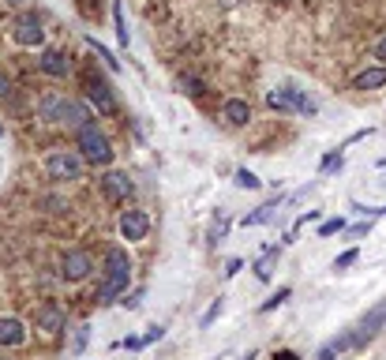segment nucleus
Segmentation results:
<instances>
[{
    "label": "nucleus",
    "instance_id": "a878e982",
    "mask_svg": "<svg viewBox=\"0 0 386 360\" xmlns=\"http://www.w3.org/2000/svg\"><path fill=\"white\" fill-rule=\"evenodd\" d=\"M296 113H304V117H315V113H319V106H315V101H311L304 91H296Z\"/></svg>",
    "mask_w": 386,
    "mask_h": 360
},
{
    "label": "nucleus",
    "instance_id": "cd10ccee",
    "mask_svg": "<svg viewBox=\"0 0 386 360\" xmlns=\"http://www.w3.org/2000/svg\"><path fill=\"white\" fill-rule=\"evenodd\" d=\"M180 91L191 94V98H199V94H203V83H199L195 75H184V79H180Z\"/></svg>",
    "mask_w": 386,
    "mask_h": 360
},
{
    "label": "nucleus",
    "instance_id": "20e7f679",
    "mask_svg": "<svg viewBox=\"0 0 386 360\" xmlns=\"http://www.w3.org/2000/svg\"><path fill=\"white\" fill-rule=\"evenodd\" d=\"M83 154H75V150H53L49 158H45V169H49L53 180H79L83 177Z\"/></svg>",
    "mask_w": 386,
    "mask_h": 360
},
{
    "label": "nucleus",
    "instance_id": "f03ea898",
    "mask_svg": "<svg viewBox=\"0 0 386 360\" xmlns=\"http://www.w3.org/2000/svg\"><path fill=\"white\" fill-rule=\"evenodd\" d=\"M38 113L45 120H56V124H68V128H86L91 124V113H86L83 101L75 98H56V94H45L38 101Z\"/></svg>",
    "mask_w": 386,
    "mask_h": 360
},
{
    "label": "nucleus",
    "instance_id": "6ab92c4d",
    "mask_svg": "<svg viewBox=\"0 0 386 360\" xmlns=\"http://www.w3.org/2000/svg\"><path fill=\"white\" fill-rule=\"evenodd\" d=\"M278 248H270V252H263V259L255 263V278H259V282H270V278H274V263H278Z\"/></svg>",
    "mask_w": 386,
    "mask_h": 360
},
{
    "label": "nucleus",
    "instance_id": "9d476101",
    "mask_svg": "<svg viewBox=\"0 0 386 360\" xmlns=\"http://www.w3.org/2000/svg\"><path fill=\"white\" fill-rule=\"evenodd\" d=\"M34 323H38V331L60 334L64 326H68V315H64V308H56V304H42V308L34 311Z\"/></svg>",
    "mask_w": 386,
    "mask_h": 360
},
{
    "label": "nucleus",
    "instance_id": "f704fd0d",
    "mask_svg": "<svg viewBox=\"0 0 386 360\" xmlns=\"http://www.w3.org/2000/svg\"><path fill=\"white\" fill-rule=\"evenodd\" d=\"M337 357H341V353H337V349L330 346V341H326V346L319 349V360H337Z\"/></svg>",
    "mask_w": 386,
    "mask_h": 360
},
{
    "label": "nucleus",
    "instance_id": "e433bc0d",
    "mask_svg": "<svg viewBox=\"0 0 386 360\" xmlns=\"http://www.w3.org/2000/svg\"><path fill=\"white\" fill-rule=\"evenodd\" d=\"M372 57L386 64V38H383V42H379V45H375V49H372Z\"/></svg>",
    "mask_w": 386,
    "mask_h": 360
},
{
    "label": "nucleus",
    "instance_id": "58836bf2",
    "mask_svg": "<svg viewBox=\"0 0 386 360\" xmlns=\"http://www.w3.org/2000/svg\"><path fill=\"white\" fill-rule=\"evenodd\" d=\"M124 349H132V353H135V349H143V338H135V334H132V338H124Z\"/></svg>",
    "mask_w": 386,
    "mask_h": 360
},
{
    "label": "nucleus",
    "instance_id": "4c0bfd02",
    "mask_svg": "<svg viewBox=\"0 0 386 360\" xmlns=\"http://www.w3.org/2000/svg\"><path fill=\"white\" fill-rule=\"evenodd\" d=\"M308 221H319V211H308V214H300V218H296V226H308Z\"/></svg>",
    "mask_w": 386,
    "mask_h": 360
},
{
    "label": "nucleus",
    "instance_id": "1a4fd4ad",
    "mask_svg": "<svg viewBox=\"0 0 386 360\" xmlns=\"http://www.w3.org/2000/svg\"><path fill=\"white\" fill-rule=\"evenodd\" d=\"M147 233H150L147 211H124V214H120V237H124V240H143Z\"/></svg>",
    "mask_w": 386,
    "mask_h": 360
},
{
    "label": "nucleus",
    "instance_id": "4468645a",
    "mask_svg": "<svg viewBox=\"0 0 386 360\" xmlns=\"http://www.w3.org/2000/svg\"><path fill=\"white\" fill-rule=\"evenodd\" d=\"M379 86H386V64L364 68L357 79H352V91H379Z\"/></svg>",
    "mask_w": 386,
    "mask_h": 360
},
{
    "label": "nucleus",
    "instance_id": "393cba45",
    "mask_svg": "<svg viewBox=\"0 0 386 360\" xmlns=\"http://www.w3.org/2000/svg\"><path fill=\"white\" fill-rule=\"evenodd\" d=\"M221 308H225V297H218V300H214V304H210V308H206V311H203V319H199V326H203V331H206V326H210V323H214V319H218V315H221Z\"/></svg>",
    "mask_w": 386,
    "mask_h": 360
},
{
    "label": "nucleus",
    "instance_id": "f3484780",
    "mask_svg": "<svg viewBox=\"0 0 386 360\" xmlns=\"http://www.w3.org/2000/svg\"><path fill=\"white\" fill-rule=\"evenodd\" d=\"M27 331H23L19 319H0V346H23Z\"/></svg>",
    "mask_w": 386,
    "mask_h": 360
},
{
    "label": "nucleus",
    "instance_id": "473e14b6",
    "mask_svg": "<svg viewBox=\"0 0 386 360\" xmlns=\"http://www.w3.org/2000/svg\"><path fill=\"white\" fill-rule=\"evenodd\" d=\"M120 304H124L128 311H135V308L143 304V289H135V293H124V300H120Z\"/></svg>",
    "mask_w": 386,
    "mask_h": 360
},
{
    "label": "nucleus",
    "instance_id": "a19ab883",
    "mask_svg": "<svg viewBox=\"0 0 386 360\" xmlns=\"http://www.w3.org/2000/svg\"><path fill=\"white\" fill-rule=\"evenodd\" d=\"M255 357H259V353H255V349H248V353H244V357H240V360H255Z\"/></svg>",
    "mask_w": 386,
    "mask_h": 360
},
{
    "label": "nucleus",
    "instance_id": "c85d7f7f",
    "mask_svg": "<svg viewBox=\"0 0 386 360\" xmlns=\"http://www.w3.org/2000/svg\"><path fill=\"white\" fill-rule=\"evenodd\" d=\"M86 341H91V326H79V331H75V341H71V349H75V353H83Z\"/></svg>",
    "mask_w": 386,
    "mask_h": 360
},
{
    "label": "nucleus",
    "instance_id": "2eb2a0df",
    "mask_svg": "<svg viewBox=\"0 0 386 360\" xmlns=\"http://www.w3.org/2000/svg\"><path fill=\"white\" fill-rule=\"evenodd\" d=\"M278 206H281V195H278V199H270V203H263L259 211L244 214V218H240V226H244V229H252V226H267V221H274V218H278Z\"/></svg>",
    "mask_w": 386,
    "mask_h": 360
},
{
    "label": "nucleus",
    "instance_id": "2f4dec72",
    "mask_svg": "<svg viewBox=\"0 0 386 360\" xmlns=\"http://www.w3.org/2000/svg\"><path fill=\"white\" fill-rule=\"evenodd\" d=\"M91 45H94V49H98V57H101V60H106V68H112V71H117V68H120V64H117V60H112V53L106 49V45H98V42H94V38H91Z\"/></svg>",
    "mask_w": 386,
    "mask_h": 360
},
{
    "label": "nucleus",
    "instance_id": "bb28decb",
    "mask_svg": "<svg viewBox=\"0 0 386 360\" xmlns=\"http://www.w3.org/2000/svg\"><path fill=\"white\" fill-rule=\"evenodd\" d=\"M357 259H360V252H357V248H349V252H341V255L334 259V270H349Z\"/></svg>",
    "mask_w": 386,
    "mask_h": 360
},
{
    "label": "nucleus",
    "instance_id": "ea45409f",
    "mask_svg": "<svg viewBox=\"0 0 386 360\" xmlns=\"http://www.w3.org/2000/svg\"><path fill=\"white\" fill-rule=\"evenodd\" d=\"M274 360H300V357H296L293 349H278V353H274Z\"/></svg>",
    "mask_w": 386,
    "mask_h": 360
},
{
    "label": "nucleus",
    "instance_id": "dca6fc26",
    "mask_svg": "<svg viewBox=\"0 0 386 360\" xmlns=\"http://www.w3.org/2000/svg\"><path fill=\"white\" fill-rule=\"evenodd\" d=\"M267 106L274 109V113H296V91H293V86L270 91V94H267Z\"/></svg>",
    "mask_w": 386,
    "mask_h": 360
},
{
    "label": "nucleus",
    "instance_id": "0eeeda50",
    "mask_svg": "<svg viewBox=\"0 0 386 360\" xmlns=\"http://www.w3.org/2000/svg\"><path fill=\"white\" fill-rule=\"evenodd\" d=\"M91 270H94L91 252H68L60 259V278L64 282H83V278H91Z\"/></svg>",
    "mask_w": 386,
    "mask_h": 360
},
{
    "label": "nucleus",
    "instance_id": "72a5a7b5",
    "mask_svg": "<svg viewBox=\"0 0 386 360\" xmlns=\"http://www.w3.org/2000/svg\"><path fill=\"white\" fill-rule=\"evenodd\" d=\"M240 270H244V259H229L225 263V278H237Z\"/></svg>",
    "mask_w": 386,
    "mask_h": 360
},
{
    "label": "nucleus",
    "instance_id": "79ce46f5",
    "mask_svg": "<svg viewBox=\"0 0 386 360\" xmlns=\"http://www.w3.org/2000/svg\"><path fill=\"white\" fill-rule=\"evenodd\" d=\"M0 135H4V124H0Z\"/></svg>",
    "mask_w": 386,
    "mask_h": 360
},
{
    "label": "nucleus",
    "instance_id": "c9c22d12",
    "mask_svg": "<svg viewBox=\"0 0 386 360\" xmlns=\"http://www.w3.org/2000/svg\"><path fill=\"white\" fill-rule=\"evenodd\" d=\"M8 94H12V79H8L4 71H0V98H8Z\"/></svg>",
    "mask_w": 386,
    "mask_h": 360
},
{
    "label": "nucleus",
    "instance_id": "5701e85b",
    "mask_svg": "<svg viewBox=\"0 0 386 360\" xmlns=\"http://www.w3.org/2000/svg\"><path fill=\"white\" fill-rule=\"evenodd\" d=\"M289 297H293V289H289V285H281V289L274 293V297H270V300H263V304H259V311H274V308H281V304H285Z\"/></svg>",
    "mask_w": 386,
    "mask_h": 360
},
{
    "label": "nucleus",
    "instance_id": "7c9ffc66",
    "mask_svg": "<svg viewBox=\"0 0 386 360\" xmlns=\"http://www.w3.org/2000/svg\"><path fill=\"white\" fill-rule=\"evenodd\" d=\"M165 338V326H147V334H143V346H150V341H162Z\"/></svg>",
    "mask_w": 386,
    "mask_h": 360
},
{
    "label": "nucleus",
    "instance_id": "4be33fe9",
    "mask_svg": "<svg viewBox=\"0 0 386 360\" xmlns=\"http://www.w3.org/2000/svg\"><path fill=\"white\" fill-rule=\"evenodd\" d=\"M232 184H237V188H244V191H259L263 188V180L255 177L252 169H237V180H232Z\"/></svg>",
    "mask_w": 386,
    "mask_h": 360
},
{
    "label": "nucleus",
    "instance_id": "6e6552de",
    "mask_svg": "<svg viewBox=\"0 0 386 360\" xmlns=\"http://www.w3.org/2000/svg\"><path fill=\"white\" fill-rule=\"evenodd\" d=\"M15 42L27 45V49H34V45L45 42V30H42V19L38 15H23L19 23H15Z\"/></svg>",
    "mask_w": 386,
    "mask_h": 360
},
{
    "label": "nucleus",
    "instance_id": "39448f33",
    "mask_svg": "<svg viewBox=\"0 0 386 360\" xmlns=\"http://www.w3.org/2000/svg\"><path fill=\"white\" fill-rule=\"evenodd\" d=\"M86 98L98 106L101 117H112V113H117V98H112V86L98 75V71H91V75H86Z\"/></svg>",
    "mask_w": 386,
    "mask_h": 360
},
{
    "label": "nucleus",
    "instance_id": "b1692460",
    "mask_svg": "<svg viewBox=\"0 0 386 360\" xmlns=\"http://www.w3.org/2000/svg\"><path fill=\"white\" fill-rule=\"evenodd\" d=\"M345 218H326V221H319V237H334V233H345Z\"/></svg>",
    "mask_w": 386,
    "mask_h": 360
},
{
    "label": "nucleus",
    "instance_id": "9b49d317",
    "mask_svg": "<svg viewBox=\"0 0 386 360\" xmlns=\"http://www.w3.org/2000/svg\"><path fill=\"white\" fill-rule=\"evenodd\" d=\"M38 68H42L45 75H53V79H64L71 71V60H68V53H60V49H42Z\"/></svg>",
    "mask_w": 386,
    "mask_h": 360
},
{
    "label": "nucleus",
    "instance_id": "423d86ee",
    "mask_svg": "<svg viewBox=\"0 0 386 360\" xmlns=\"http://www.w3.org/2000/svg\"><path fill=\"white\" fill-rule=\"evenodd\" d=\"M383 323H386V300H383V304H375V308L367 311L364 319H360V326L352 331V349H364L367 341H372L375 334L383 331Z\"/></svg>",
    "mask_w": 386,
    "mask_h": 360
},
{
    "label": "nucleus",
    "instance_id": "aec40b11",
    "mask_svg": "<svg viewBox=\"0 0 386 360\" xmlns=\"http://www.w3.org/2000/svg\"><path fill=\"white\" fill-rule=\"evenodd\" d=\"M225 237H229V218L218 211V218L210 221V233H206V240H210V244H221Z\"/></svg>",
    "mask_w": 386,
    "mask_h": 360
},
{
    "label": "nucleus",
    "instance_id": "c756f323",
    "mask_svg": "<svg viewBox=\"0 0 386 360\" xmlns=\"http://www.w3.org/2000/svg\"><path fill=\"white\" fill-rule=\"evenodd\" d=\"M367 233H372V218H367V221H360V226H349V229H345V237H349V240L367 237Z\"/></svg>",
    "mask_w": 386,
    "mask_h": 360
},
{
    "label": "nucleus",
    "instance_id": "a211bd4d",
    "mask_svg": "<svg viewBox=\"0 0 386 360\" xmlns=\"http://www.w3.org/2000/svg\"><path fill=\"white\" fill-rule=\"evenodd\" d=\"M112 23H117V42L128 49V42H132V30H128V19H124V4L120 0H112Z\"/></svg>",
    "mask_w": 386,
    "mask_h": 360
},
{
    "label": "nucleus",
    "instance_id": "ddd939ff",
    "mask_svg": "<svg viewBox=\"0 0 386 360\" xmlns=\"http://www.w3.org/2000/svg\"><path fill=\"white\" fill-rule=\"evenodd\" d=\"M221 120H225L229 128H244L248 120H252V106H248L244 98H229V101L221 106Z\"/></svg>",
    "mask_w": 386,
    "mask_h": 360
},
{
    "label": "nucleus",
    "instance_id": "412c9836",
    "mask_svg": "<svg viewBox=\"0 0 386 360\" xmlns=\"http://www.w3.org/2000/svg\"><path fill=\"white\" fill-rule=\"evenodd\" d=\"M345 165V158H341V147L337 150H330V154L323 158V165H319V177H330V173H337Z\"/></svg>",
    "mask_w": 386,
    "mask_h": 360
},
{
    "label": "nucleus",
    "instance_id": "7ed1b4c3",
    "mask_svg": "<svg viewBox=\"0 0 386 360\" xmlns=\"http://www.w3.org/2000/svg\"><path fill=\"white\" fill-rule=\"evenodd\" d=\"M79 154H83L86 162H94V165H109L112 162V147H109L106 135L98 132V124L79 128Z\"/></svg>",
    "mask_w": 386,
    "mask_h": 360
},
{
    "label": "nucleus",
    "instance_id": "37998d69",
    "mask_svg": "<svg viewBox=\"0 0 386 360\" xmlns=\"http://www.w3.org/2000/svg\"><path fill=\"white\" fill-rule=\"evenodd\" d=\"M12 4H19V0H12Z\"/></svg>",
    "mask_w": 386,
    "mask_h": 360
},
{
    "label": "nucleus",
    "instance_id": "f257e3e1",
    "mask_svg": "<svg viewBox=\"0 0 386 360\" xmlns=\"http://www.w3.org/2000/svg\"><path fill=\"white\" fill-rule=\"evenodd\" d=\"M128 282H132V259H128L124 248H109V252H106V278H101L98 300L109 304L112 297L128 293Z\"/></svg>",
    "mask_w": 386,
    "mask_h": 360
},
{
    "label": "nucleus",
    "instance_id": "f8f14e48",
    "mask_svg": "<svg viewBox=\"0 0 386 360\" xmlns=\"http://www.w3.org/2000/svg\"><path fill=\"white\" fill-rule=\"evenodd\" d=\"M101 191H106V199H112V203H124L135 188H132V180H128V173H106V177H101Z\"/></svg>",
    "mask_w": 386,
    "mask_h": 360
}]
</instances>
